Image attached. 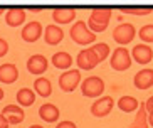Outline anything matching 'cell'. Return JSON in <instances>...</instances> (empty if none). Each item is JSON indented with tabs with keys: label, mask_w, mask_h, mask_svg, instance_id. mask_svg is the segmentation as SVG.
<instances>
[{
	"label": "cell",
	"mask_w": 153,
	"mask_h": 128,
	"mask_svg": "<svg viewBox=\"0 0 153 128\" xmlns=\"http://www.w3.org/2000/svg\"><path fill=\"white\" fill-rule=\"evenodd\" d=\"M2 14H4V9H2V7H0V15H2Z\"/></svg>",
	"instance_id": "836d02e7"
},
{
	"label": "cell",
	"mask_w": 153,
	"mask_h": 128,
	"mask_svg": "<svg viewBox=\"0 0 153 128\" xmlns=\"http://www.w3.org/2000/svg\"><path fill=\"white\" fill-rule=\"evenodd\" d=\"M136 36V31L135 27L131 25V24L125 22V24H120L114 31H113V39L116 44H120V47L126 46V44H130Z\"/></svg>",
	"instance_id": "5b68a950"
},
{
	"label": "cell",
	"mask_w": 153,
	"mask_h": 128,
	"mask_svg": "<svg viewBox=\"0 0 153 128\" xmlns=\"http://www.w3.org/2000/svg\"><path fill=\"white\" fill-rule=\"evenodd\" d=\"M148 111H146V108H145V103H141V105L138 106V111H136V116L135 120L131 121L130 128H148Z\"/></svg>",
	"instance_id": "ffe728a7"
},
{
	"label": "cell",
	"mask_w": 153,
	"mask_h": 128,
	"mask_svg": "<svg viewBox=\"0 0 153 128\" xmlns=\"http://www.w3.org/2000/svg\"><path fill=\"white\" fill-rule=\"evenodd\" d=\"M47 68H49V61L42 54H34L27 61V71L30 74H42L47 71Z\"/></svg>",
	"instance_id": "30bf717a"
},
{
	"label": "cell",
	"mask_w": 153,
	"mask_h": 128,
	"mask_svg": "<svg viewBox=\"0 0 153 128\" xmlns=\"http://www.w3.org/2000/svg\"><path fill=\"white\" fill-rule=\"evenodd\" d=\"M59 108L56 105H52V103H44V105L39 108V116H41L44 121H47V123H54V121H57L59 120Z\"/></svg>",
	"instance_id": "e0dca14e"
},
{
	"label": "cell",
	"mask_w": 153,
	"mask_h": 128,
	"mask_svg": "<svg viewBox=\"0 0 153 128\" xmlns=\"http://www.w3.org/2000/svg\"><path fill=\"white\" fill-rule=\"evenodd\" d=\"M52 19L56 24H69L76 19V10L72 7H61L52 10Z\"/></svg>",
	"instance_id": "9a60e30c"
},
{
	"label": "cell",
	"mask_w": 153,
	"mask_h": 128,
	"mask_svg": "<svg viewBox=\"0 0 153 128\" xmlns=\"http://www.w3.org/2000/svg\"><path fill=\"white\" fill-rule=\"evenodd\" d=\"M113 101L111 96H101L99 100H96L93 105H91V113L94 115L96 118H103V116H108L113 110Z\"/></svg>",
	"instance_id": "52a82bcc"
},
{
	"label": "cell",
	"mask_w": 153,
	"mask_h": 128,
	"mask_svg": "<svg viewBox=\"0 0 153 128\" xmlns=\"http://www.w3.org/2000/svg\"><path fill=\"white\" fill-rule=\"evenodd\" d=\"M123 12V14H130V15H148L152 14V9H131V7H123V9H120Z\"/></svg>",
	"instance_id": "484cf974"
},
{
	"label": "cell",
	"mask_w": 153,
	"mask_h": 128,
	"mask_svg": "<svg viewBox=\"0 0 153 128\" xmlns=\"http://www.w3.org/2000/svg\"><path fill=\"white\" fill-rule=\"evenodd\" d=\"M138 100L133 98V96H121L120 100H118V108L125 113H131V111H136L138 110Z\"/></svg>",
	"instance_id": "603a6c76"
},
{
	"label": "cell",
	"mask_w": 153,
	"mask_h": 128,
	"mask_svg": "<svg viewBox=\"0 0 153 128\" xmlns=\"http://www.w3.org/2000/svg\"><path fill=\"white\" fill-rule=\"evenodd\" d=\"M29 128H44V127H41V125H32V127H29Z\"/></svg>",
	"instance_id": "d6a6232c"
},
{
	"label": "cell",
	"mask_w": 153,
	"mask_h": 128,
	"mask_svg": "<svg viewBox=\"0 0 153 128\" xmlns=\"http://www.w3.org/2000/svg\"><path fill=\"white\" fill-rule=\"evenodd\" d=\"M69 36L79 46H89V44H93L96 41V34H93L88 29L84 20H76L74 25L71 27V31H69Z\"/></svg>",
	"instance_id": "6da1fadb"
},
{
	"label": "cell",
	"mask_w": 153,
	"mask_h": 128,
	"mask_svg": "<svg viewBox=\"0 0 153 128\" xmlns=\"http://www.w3.org/2000/svg\"><path fill=\"white\" fill-rule=\"evenodd\" d=\"M64 39V31L59 25L52 24V25H47L44 29V41L45 44H49V46H57L59 42Z\"/></svg>",
	"instance_id": "7c38bea8"
},
{
	"label": "cell",
	"mask_w": 153,
	"mask_h": 128,
	"mask_svg": "<svg viewBox=\"0 0 153 128\" xmlns=\"http://www.w3.org/2000/svg\"><path fill=\"white\" fill-rule=\"evenodd\" d=\"M44 34V29H42V24L39 20H32V22L25 24L20 32V36H22V41L25 42H36L41 39V36Z\"/></svg>",
	"instance_id": "ba28073f"
},
{
	"label": "cell",
	"mask_w": 153,
	"mask_h": 128,
	"mask_svg": "<svg viewBox=\"0 0 153 128\" xmlns=\"http://www.w3.org/2000/svg\"><path fill=\"white\" fill-rule=\"evenodd\" d=\"M56 128H77L76 123L74 121H69V120H66V121H61V123H57V127Z\"/></svg>",
	"instance_id": "83f0119b"
},
{
	"label": "cell",
	"mask_w": 153,
	"mask_h": 128,
	"mask_svg": "<svg viewBox=\"0 0 153 128\" xmlns=\"http://www.w3.org/2000/svg\"><path fill=\"white\" fill-rule=\"evenodd\" d=\"M10 125H9V121H7V120L4 118V115L0 113V128H9Z\"/></svg>",
	"instance_id": "f546056e"
},
{
	"label": "cell",
	"mask_w": 153,
	"mask_h": 128,
	"mask_svg": "<svg viewBox=\"0 0 153 128\" xmlns=\"http://www.w3.org/2000/svg\"><path fill=\"white\" fill-rule=\"evenodd\" d=\"M131 63H133V59H131V56H130V52H128L126 47H116V49L111 52L109 64H111V68L114 69V71H118V73L130 69Z\"/></svg>",
	"instance_id": "7a4b0ae2"
},
{
	"label": "cell",
	"mask_w": 153,
	"mask_h": 128,
	"mask_svg": "<svg viewBox=\"0 0 153 128\" xmlns=\"http://www.w3.org/2000/svg\"><path fill=\"white\" fill-rule=\"evenodd\" d=\"M19 78V69L15 64H10V63H5L0 66V83L4 84H12L15 83Z\"/></svg>",
	"instance_id": "4fadbf2b"
},
{
	"label": "cell",
	"mask_w": 153,
	"mask_h": 128,
	"mask_svg": "<svg viewBox=\"0 0 153 128\" xmlns=\"http://www.w3.org/2000/svg\"><path fill=\"white\" fill-rule=\"evenodd\" d=\"M4 100V89H2V88H0V101Z\"/></svg>",
	"instance_id": "1f68e13d"
},
{
	"label": "cell",
	"mask_w": 153,
	"mask_h": 128,
	"mask_svg": "<svg viewBox=\"0 0 153 128\" xmlns=\"http://www.w3.org/2000/svg\"><path fill=\"white\" fill-rule=\"evenodd\" d=\"M138 36H140V39L143 41V44H150V42H153V24H146V25H143V27L140 29Z\"/></svg>",
	"instance_id": "d4e9b609"
},
{
	"label": "cell",
	"mask_w": 153,
	"mask_h": 128,
	"mask_svg": "<svg viewBox=\"0 0 153 128\" xmlns=\"http://www.w3.org/2000/svg\"><path fill=\"white\" fill-rule=\"evenodd\" d=\"M104 91V83L99 76H89L81 83V93L86 98H99Z\"/></svg>",
	"instance_id": "3957f363"
},
{
	"label": "cell",
	"mask_w": 153,
	"mask_h": 128,
	"mask_svg": "<svg viewBox=\"0 0 153 128\" xmlns=\"http://www.w3.org/2000/svg\"><path fill=\"white\" fill-rule=\"evenodd\" d=\"M34 91L42 98H49L51 93H52V84L47 78H37L34 83Z\"/></svg>",
	"instance_id": "44dd1931"
},
{
	"label": "cell",
	"mask_w": 153,
	"mask_h": 128,
	"mask_svg": "<svg viewBox=\"0 0 153 128\" xmlns=\"http://www.w3.org/2000/svg\"><path fill=\"white\" fill-rule=\"evenodd\" d=\"M148 125H150V127H153V111H152V113H148Z\"/></svg>",
	"instance_id": "4dcf8cb0"
},
{
	"label": "cell",
	"mask_w": 153,
	"mask_h": 128,
	"mask_svg": "<svg viewBox=\"0 0 153 128\" xmlns=\"http://www.w3.org/2000/svg\"><path fill=\"white\" fill-rule=\"evenodd\" d=\"M2 115H4V118L9 121V125H19V123H22L24 118H25V111L22 110V106H19V105L4 106Z\"/></svg>",
	"instance_id": "9c48e42d"
},
{
	"label": "cell",
	"mask_w": 153,
	"mask_h": 128,
	"mask_svg": "<svg viewBox=\"0 0 153 128\" xmlns=\"http://www.w3.org/2000/svg\"><path fill=\"white\" fill-rule=\"evenodd\" d=\"M111 15H113L111 9H93L89 15V20H93L96 24H101V25H108Z\"/></svg>",
	"instance_id": "d6986e66"
},
{
	"label": "cell",
	"mask_w": 153,
	"mask_h": 128,
	"mask_svg": "<svg viewBox=\"0 0 153 128\" xmlns=\"http://www.w3.org/2000/svg\"><path fill=\"white\" fill-rule=\"evenodd\" d=\"M5 22L10 27H19L20 24L25 22V10L19 9V7H12V9L7 10L5 14Z\"/></svg>",
	"instance_id": "2e32d148"
},
{
	"label": "cell",
	"mask_w": 153,
	"mask_h": 128,
	"mask_svg": "<svg viewBox=\"0 0 153 128\" xmlns=\"http://www.w3.org/2000/svg\"><path fill=\"white\" fill-rule=\"evenodd\" d=\"M76 63H77L79 71H81V69L82 71H91V69H94L99 64V59H98V56L91 51V47H86V49H82L81 52L77 54Z\"/></svg>",
	"instance_id": "8992f818"
},
{
	"label": "cell",
	"mask_w": 153,
	"mask_h": 128,
	"mask_svg": "<svg viewBox=\"0 0 153 128\" xmlns=\"http://www.w3.org/2000/svg\"><path fill=\"white\" fill-rule=\"evenodd\" d=\"M145 108H146V111H148V113H152V111H153V96H150L148 100H146Z\"/></svg>",
	"instance_id": "f1b7e54d"
},
{
	"label": "cell",
	"mask_w": 153,
	"mask_h": 128,
	"mask_svg": "<svg viewBox=\"0 0 153 128\" xmlns=\"http://www.w3.org/2000/svg\"><path fill=\"white\" fill-rule=\"evenodd\" d=\"M7 52H9V42L0 37V57H4Z\"/></svg>",
	"instance_id": "4316f807"
},
{
	"label": "cell",
	"mask_w": 153,
	"mask_h": 128,
	"mask_svg": "<svg viewBox=\"0 0 153 128\" xmlns=\"http://www.w3.org/2000/svg\"><path fill=\"white\" fill-rule=\"evenodd\" d=\"M91 51L94 52L96 56H98L99 63H103L106 57H108L109 54H111V51H109V46L106 44V42H98V44H94V46H91Z\"/></svg>",
	"instance_id": "cb8c5ba5"
},
{
	"label": "cell",
	"mask_w": 153,
	"mask_h": 128,
	"mask_svg": "<svg viewBox=\"0 0 153 128\" xmlns=\"http://www.w3.org/2000/svg\"><path fill=\"white\" fill-rule=\"evenodd\" d=\"M36 101V93L30 88H22L17 91V103L19 106H30Z\"/></svg>",
	"instance_id": "7402d4cb"
},
{
	"label": "cell",
	"mask_w": 153,
	"mask_h": 128,
	"mask_svg": "<svg viewBox=\"0 0 153 128\" xmlns=\"http://www.w3.org/2000/svg\"><path fill=\"white\" fill-rule=\"evenodd\" d=\"M52 64H54L57 69H64V71H68L69 68L72 66V56L66 51H61V52H56L52 56Z\"/></svg>",
	"instance_id": "ac0fdd59"
},
{
	"label": "cell",
	"mask_w": 153,
	"mask_h": 128,
	"mask_svg": "<svg viewBox=\"0 0 153 128\" xmlns=\"http://www.w3.org/2000/svg\"><path fill=\"white\" fill-rule=\"evenodd\" d=\"M133 83L138 89H148L153 86V69H141L135 74Z\"/></svg>",
	"instance_id": "5bb4252c"
},
{
	"label": "cell",
	"mask_w": 153,
	"mask_h": 128,
	"mask_svg": "<svg viewBox=\"0 0 153 128\" xmlns=\"http://www.w3.org/2000/svg\"><path fill=\"white\" fill-rule=\"evenodd\" d=\"M81 83V71L79 69H68L59 76V88L66 93L74 91Z\"/></svg>",
	"instance_id": "277c9868"
},
{
	"label": "cell",
	"mask_w": 153,
	"mask_h": 128,
	"mask_svg": "<svg viewBox=\"0 0 153 128\" xmlns=\"http://www.w3.org/2000/svg\"><path fill=\"white\" fill-rule=\"evenodd\" d=\"M130 56H131V59H135L138 64H148L150 61L153 59V51H152L150 46L140 42L138 46L133 47V51H131Z\"/></svg>",
	"instance_id": "8fae6325"
}]
</instances>
